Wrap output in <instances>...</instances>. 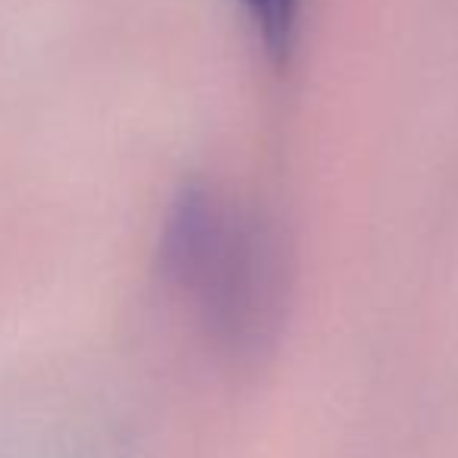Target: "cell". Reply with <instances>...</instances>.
I'll return each instance as SVG.
<instances>
[{
	"label": "cell",
	"mask_w": 458,
	"mask_h": 458,
	"mask_svg": "<svg viewBox=\"0 0 458 458\" xmlns=\"http://www.w3.org/2000/svg\"><path fill=\"white\" fill-rule=\"evenodd\" d=\"M157 270L220 355L258 361L280 339L293 261L280 226L220 182L191 179L173 195Z\"/></svg>",
	"instance_id": "1"
},
{
	"label": "cell",
	"mask_w": 458,
	"mask_h": 458,
	"mask_svg": "<svg viewBox=\"0 0 458 458\" xmlns=\"http://www.w3.org/2000/svg\"><path fill=\"white\" fill-rule=\"evenodd\" d=\"M274 66H286L299 35L301 0H239Z\"/></svg>",
	"instance_id": "2"
}]
</instances>
